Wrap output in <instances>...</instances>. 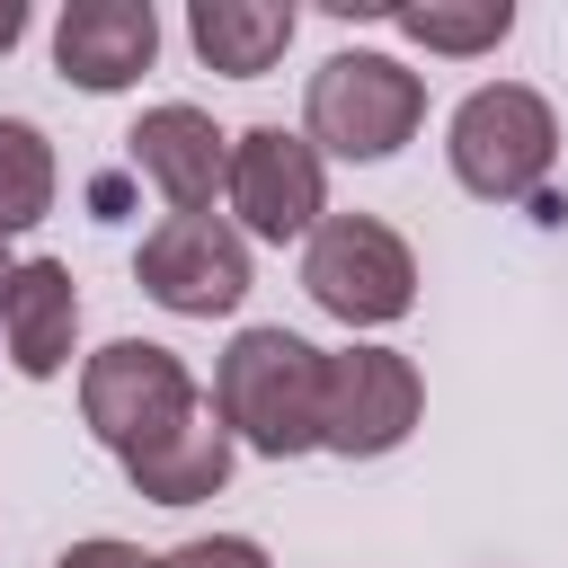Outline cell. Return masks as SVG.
<instances>
[{"instance_id": "obj_4", "label": "cell", "mask_w": 568, "mask_h": 568, "mask_svg": "<svg viewBox=\"0 0 568 568\" xmlns=\"http://www.w3.org/2000/svg\"><path fill=\"white\" fill-rule=\"evenodd\" d=\"M302 293L346 328H390L417 311V257L382 213H328L302 240Z\"/></svg>"}, {"instance_id": "obj_13", "label": "cell", "mask_w": 568, "mask_h": 568, "mask_svg": "<svg viewBox=\"0 0 568 568\" xmlns=\"http://www.w3.org/2000/svg\"><path fill=\"white\" fill-rule=\"evenodd\" d=\"M293 27H302L293 0H195V9H186V44H195V62L222 71V80H266V71L284 62Z\"/></svg>"}, {"instance_id": "obj_6", "label": "cell", "mask_w": 568, "mask_h": 568, "mask_svg": "<svg viewBox=\"0 0 568 568\" xmlns=\"http://www.w3.org/2000/svg\"><path fill=\"white\" fill-rule=\"evenodd\" d=\"M426 382L399 346H337L320 355V453L337 462H382L417 435Z\"/></svg>"}, {"instance_id": "obj_14", "label": "cell", "mask_w": 568, "mask_h": 568, "mask_svg": "<svg viewBox=\"0 0 568 568\" xmlns=\"http://www.w3.org/2000/svg\"><path fill=\"white\" fill-rule=\"evenodd\" d=\"M373 18L382 27H399L408 44H426V53H497L506 36H515V0H470V9H444V0H426V9H382L373 0Z\"/></svg>"}, {"instance_id": "obj_10", "label": "cell", "mask_w": 568, "mask_h": 568, "mask_svg": "<svg viewBox=\"0 0 568 568\" xmlns=\"http://www.w3.org/2000/svg\"><path fill=\"white\" fill-rule=\"evenodd\" d=\"M124 151H133V169L160 186L169 213H213V195H222V160H231V133H222L204 106H186V98L142 106V124L124 133Z\"/></svg>"}, {"instance_id": "obj_16", "label": "cell", "mask_w": 568, "mask_h": 568, "mask_svg": "<svg viewBox=\"0 0 568 568\" xmlns=\"http://www.w3.org/2000/svg\"><path fill=\"white\" fill-rule=\"evenodd\" d=\"M151 568H275L248 532H195V541H178V550H160Z\"/></svg>"}, {"instance_id": "obj_1", "label": "cell", "mask_w": 568, "mask_h": 568, "mask_svg": "<svg viewBox=\"0 0 568 568\" xmlns=\"http://www.w3.org/2000/svg\"><path fill=\"white\" fill-rule=\"evenodd\" d=\"M213 417L257 462L320 453V346L302 328H240L213 364Z\"/></svg>"}, {"instance_id": "obj_2", "label": "cell", "mask_w": 568, "mask_h": 568, "mask_svg": "<svg viewBox=\"0 0 568 568\" xmlns=\"http://www.w3.org/2000/svg\"><path fill=\"white\" fill-rule=\"evenodd\" d=\"M444 160H453V186L479 195V204H541L550 160H559V115H550L541 89L488 80V89H470L453 106Z\"/></svg>"}, {"instance_id": "obj_8", "label": "cell", "mask_w": 568, "mask_h": 568, "mask_svg": "<svg viewBox=\"0 0 568 568\" xmlns=\"http://www.w3.org/2000/svg\"><path fill=\"white\" fill-rule=\"evenodd\" d=\"M133 284L178 320H222L248 302V240L222 213H169L133 248Z\"/></svg>"}, {"instance_id": "obj_3", "label": "cell", "mask_w": 568, "mask_h": 568, "mask_svg": "<svg viewBox=\"0 0 568 568\" xmlns=\"http://www.w3.org/2000/svg\"><path fill=\"white\" fill-rule=\"evenodd\" d=\"M426 124V80L399 53H328L302 89V142L320 160H390Z\"/></svg>"}, {"instance_id": "obj_5", "label": "cell", "mask_w": 568, "mask_h": 568, "mask_svg": "<svg viewBox=\"0 0 568 568\" xmlns=\"http://www.w3.org/2000/svg\"><path fill=\"white\" fill-rule=\"evenodd\" d=\"M204 408V390H195V373L178 364V346H160V337H106L89 364H80V417H89V435L124 462V453H142V444H160L169 426H186Z\"/></svg>"}, {"instance_id": "obj_15", "label": "cell", "mask_w": 568, "mask_h": 568, "mask_svg": "<svg viewBox=\"0 0 568 568\" xmlns=\"http://www.w3.org/2000/svg\"><path fill=\"white\" fill-rule=\"evenodd\" d=\"M53 186H62L53 142H44L27 115H0V240H9V231H36V222L53 213Z\"/></svg>"}, {"instance_id": "obj_18", "label": "cell", "mask_w": 568, "mask_h": 568, "mask_svg": "<svg viewBox=\"0 0 568 568\" xmlns=\"http://www.w3.org/2000/svg\"><path fill=\"white\" fill-rule=\"evenodd\" d=\"M18 36H27V9H18V0H0V53H9Z\"/></svg>"}, {"instance_id": "obj_11", "label": "cell", "mask_w": 568, "mask_h": 568, "mask_svg": "<svg viewBox=\"0 0 568 568\" xmlns=\"http://www.w3.org/2000/svg\"><path fill=\"white\" fill-rule=\"evenodd\" d=\"M71 337H80V284L62 257H18V275L0 284V355L27 373V382H53L71 364Z\"/></svg>"}, {"instance_id": "obj_9", "label": "cell", "mask_w": 568, "mask_h": 568, "mask_svg": "<svg viewBox=\"0 0 568 568\" xmlns=\"http://www.w3.org/2000/svg\"><path fill=\"white\" fill-rule=\"evenodd\" d=\"M151 53H160L151 0H71V9L53 18V71H62L71 89H89V98L133 89V80L151 71Z\"/></svg>"}, {"instance_id": "obj_7", "label": "cell", "mask_w": 568, "mask_h": 568, "mask_svg": "<svg viewBox=\"0 0 568 568\" xmlns=\"http://www.w3.org/2000/svg\"><path fill=\"white\" fill-rule=\"evenodd\" d=\"M222 204L240 213V240H275V248L311 240L328 222V160L284 124H248V133H231Z\"/></svg>"}, {"instance_id": "obj_19", "label": "cell", "mask_w": 568, "mask_h": 568, "mask_svg": "<svg viewBox=\"0 0 568 568\" xmlns=\"http://www.w3.org/2000/svg\"><path fill=\"white\" fill-rule=\"evenodd\" d=\"M9 275H18V257H9V240H0V284H9Z\"/></svg>"}, {"instance_id": "obj_17", "label": "cell", "mask_w": 568, "mask_h": 568, "mask_svg": "<svg viewBox=\"0 0 568 568\" xmlns=\"http://www.w3.org/2000/svg\"><path fill=\"white\" fill-rule=\"evenodd\" d=\"M53 568H151V550H133V541H115V532H89V541H71Z\"/></svg>"}, {"instance_id": "obj_12", "label": "cell", "mask_w": 568, "mask_h": 568, "mask_svg": "<svg viewBox=\"0 0 568 568\" xmlns=\"http://www.w3.org/2000/svg\"><path fill=\"white\" fill-rule=\"evenodd\" d=\"M231 462H240V444H231V426H222L213 399H204L186 426H169L160 444L124 453V479H133V497H151V506H204V497H222Z\"/></svg>"}]
</instances>
